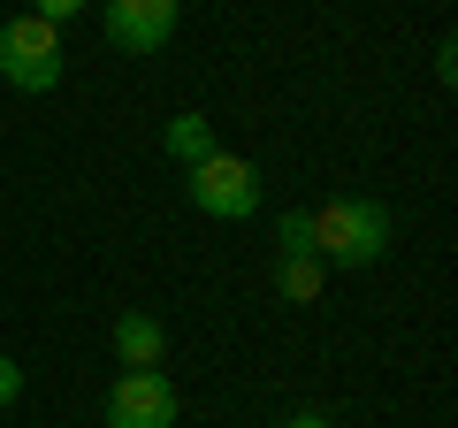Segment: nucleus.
I'll return each instance as SVG.
<instances>
[{
	"instance_id": "obj_1",
	"label": "nucleus",
	"mask_w": 458,
	"mask_h": 428,
	"mask_svg": "<svg viewBox=\"0 0 458 428\" xmlns=\"http://www.w3.org/2000/svg\"><path fill=\"white\" fill-rule=\"evenodd\" d=\"M390 253V214L375 199H321L313 207V261L321 268H375Z\"/></svg>"
},
{
	"instance_id": "obj_2",
	"label": "nucleus",
	"mask_w": 458,
	"mask_h": 428,
	"mask_svg": "<svg viewBox=\"0 0 458 428\" xmlns=\"http://www.w3.org/2000/svg\"><path fill=\"white\" fill-rule=\"evenodd\" d=\"M0 77L16 84V92H54L62 84V23L8 16L0 23Z\"/></svg>"
},
{
	"instance_id": "obj_3",
	"label": "nucleus",
	"mask_w": 458,
	"mask_h": 428,
	"mask_svg": "<svg viewBox=\"0 0 458 428\" xmlns=\"http://www.w3.org/2000/svg\"><path fill=\"white\" fill-rule=\"evenodd\" d=\"M191 207L214 214V222H245V214H260V168H252L245 153L214 146L207 161H191Z\"/></svg>"
},
{
	"instance_id": "obj_4",
	"label": "nucleus",
	"mask_w": 458,
	"mask_h": 428,
	"mask_svg": "<svg viewBox=\"0 0 458 428\" xmlns=\"http://www.w3.org/2000/svg\"><path fill=\"white\" fill-rule=\"evenodd\" d=\"M107 428H176V382L161 367H123L107 390Z\"/></svg>"
},
{
	"instance_id": "obj_5",
	"label": "nucleus",
	"mask_w": 458,
	"mask_h": 428,
	"mask_svg": "<svg viewBox=\"0 0 458 428\" xmlns=\"http://www.w3.org/2000/svg\"><path fill=\"white\" fill-rule=\"evenodd\" d=\"M176 16H183L176 0H107V47L146 62V54H161L176 39Z\"/></svg>"
},
{
	"instance_id": "obj_6",
	"label": "nucleus",
	"mask_w": 458,
	"mask_h": 428,
	"mask_svg": "<svg viewBox=\"0 0 458 428\" xmlns=\"http://www.w3.org/2000/svg\"><path fill=\"white\" fill-rule=\"evenodd\" d=\"M114 360H123V367H161L168 360V330H161V321H153V313H114Z\"/></svg>"
},
{
	"instance_id": "obj_7",
	"label": "nucleus",
	"mask_w": 458,
	"mask_h": 428,
	"mask_svg": "<svg viewBox=\"0 0 458 428\" xmlns=\"http://www.w3.org/2000/svg\"><path fill=\"white\" fill-rule=\"evenodd\" d=\"M328 283V268L313 261V253H276V298H291V306H313Z\"/></svg>"
},
{
	"instance_id": "obj_8",
	"label": "nucleus",
	"mask_w": 458,
	"mask_h": 428,
	"mask_svg": "<svg viewBox=\"0 0 458 428\" xmlns=\"http://www.w3.org/2000/svg\"><path fill=\"white\" fill-rule=\"evenodd\" d=\"M168 161H183V168H191V161H207V153H214V123L207 116H199V107H183V116H168Z\"/></svg>"
},
{
	"instance_id": "obj_9",
	"label": "nucleus",
	"mask_w": 458,
	"mask_h": 428,
	"mask_svg": "<svg viewBox=\"0 0 458 428\" xmlns=\"http://www.w3.org/2000/svg\"><path fill=\"white\" fill-rule=\"evenodd\" d=\"M276 253H313V207H291L276 222Z\"/></svg>"
},
{
	"instance_id": "obj_10",
	"label": "nucleus",
	"mask_w": 458,
	"mask_h": 428,
	"mask_svg": "<svg viewBox=\"0 0 458 428\" xmlns=\"http://www.w3.org/2000/svg\"><path fill=\"white\" fill-rule=\"evenodd\" d=\"M92 0H31V16H47V23H69V16H84Z\"/></svg>"
},
{
	"instance_id": "obj_11",
	"label": "nucleus",
	"mask_w": 458,
	"mask_h": 428,
	"mask_svg": "<svg viewBox=\"0 0 458 428\" xmlns=\"http://www.w3.org/2000/svg\"><path fill=\"white\" fill-rule=\"evenodd\" d=\"M16 398H23V367H16V360H8V352H0V413L16 406Z\"/></svg>"
},
{
	"instance_id": "obj_12",
	"label": "nucleus",
	"mask_w": 458,
	"mask_h": 428,
	"mask_svg": "<svg viewBox=\"0 0 458 428\" xmlns=\"http://www.w3.org/2000/svg\"><path fill=\"white\" fill-rule=\"evenodd\" d=\"M283 428H336V421H328V413H291Z\"/></svg>"
}]
</instances>
